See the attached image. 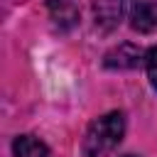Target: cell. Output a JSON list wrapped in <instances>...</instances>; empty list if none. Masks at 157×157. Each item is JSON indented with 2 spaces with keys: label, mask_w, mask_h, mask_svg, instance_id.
Listing matches in <instances>:
<instances>
[{
  "label": "cell",
  "mask_w": 157,
  "mask_h": 157,
  "mask_svg": "<svg viewBox=\"0 0 157 157\" xmlns=\"http://www.w3.org/2000/svg\"><path fill=\"white\" fill-rule=\"evenodd\" d=\"M125 132V118L120 110H110L101 118H96L83 137V155L86 157H105L110 155Z\"/></svg>",
  "instance_id": "obj_1"
},
{
  "label": "cell",
  "mask_w": 157,
  "mask_h": 157,
  "mask_svg": "<svg viewBox=\"0 0 157 157\" xmlns=\"http://www.w3.org/2000/svg\"><path fill=\"white\" fill-rule=\"evenodd\" d=\"M12 155L15 157H52L49 147L39 137H34V135H20V137H15Z\"/></svg>",
  "instance_id": "obj_2"
},
{
  "label": "cell",
  "mask_w": 157,
  "mask_h": 157,
  "mask_svg": "<svg viewBox=\"0 0 157 157\" xmlns=\"http://www.w3.org/2000/svg\"><path fill=\"white\" fill-rule=\"evenodd\" d=\"M140 61V49L132 44H120L118 49L105 54V66L110 69H132Z\"/></svg>",
  "instance_id": "obj_3"
},
{
  "label": "cell",
  "mask_w": 157,
  "mask_h": 157,
  "mask_svg": "<svg viewBox=\"0 0 157 157\" xmlns=\"http://www.w3.org/2000/svg\"><path fill=\"white\" fill-rule=\"evenodd\" d=\"M49 12H52V20L61 29L74 27L76 20H78V12H76V7H74L71 0H49Z\"/></svg>",
  "instance_id": "obj_4"
},
{
  "label": "cell",
  "mask_w": 157,
  "mask_h": 157,
  "mask_svg": "<svg viewBox=\"0 0 157 157\" xmlns=\"http://www.w3.org/2000/svg\"><path fill=\"white\" fill-rule=\"evenodd\" d=\"M123 10H125V0H96V20L105 27L118 25Z\"/></svg>",
  "instance_id": "obj_5"
},
{
  "label": "cell",
  "mask_w": 157,
  "mask_h": 157,
  "mask_svg": "<svg viewBox=\"0 0 157 157\" xmlns=\"http://www.w3.org/2000/svg\"><path fill=\"white\" fill-rule=\"evenodd\" d=\"M132 27L140 32H150L157 27V7L150 2H137L132 5Z\"/></svg>",
  "instance_id": "obj_6"
},
{
  "label": "cell",
  "mask_w": 157,
  "mask_h": 157,
  "mask_svg": "<svg viewBox=\"0 0 157 157\" xmlns=\"http://www.w3.org/2000/svg\"><path fill=\"white\" fill-rule=\"evenodd\" d=\"M145 66H147V78H150L152 88H157V47H152L145 54Z\"/></svg>",
  "instance_id": "obj_7"
},
{
  "label": "cell",
  "mask_w": 157,
  "mask_h": 157,
  "mask_svg": "<svg viewBox=\"0 0 157 157\" xmlns=\"http://www.w3.org/2000/svg\"><path fill=\"white\" fill-rule=\"evenodd\" d=\"M123 157H135V155H123Z\"/></svg>",
  "instance_id": "obj_8"
}]
</instances>
